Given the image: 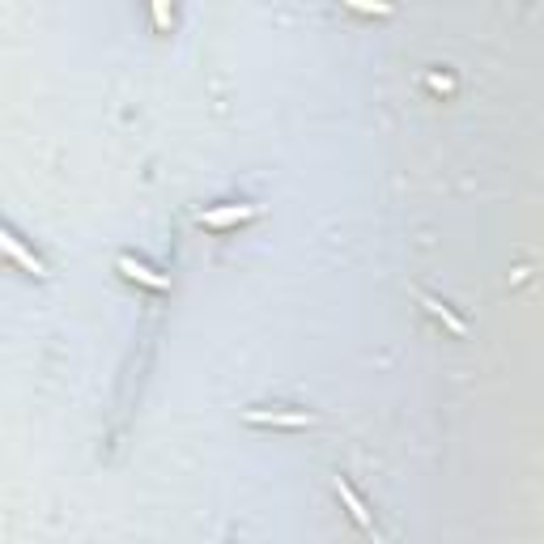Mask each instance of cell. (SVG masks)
Listing matches in <instances>:
<instances>
[{"mask_svg":"<svg viewBox=\"0 0 544 544\" xmlns=\"http://www.w3.org/2000/svg\"><path fill=\"white\" fill-rule=\"evenodd\" d=\"M120 268H124V272H128L132 281H145L149 289H166V281H162V277H153V272H149L145 264H137V260H128V255L120 260Z\"/></svg>","mask_w":544,"mask_h":544,"instance_id":"obj_1","label":"cell"},{"mask_svg":"<svg viewBox=\"0 0 544 544\" xmlns=\"http://www.w3.org/2000/svg\"><path fill=\"white\" fill-rule=\"evenodd\" d=\"M247 421H268V425H310V412H247Z\"/></svg>","mask_w":544,"mask_h":544,"instance_id":"obj_2","label":"cell"},{"mask_svg":"<svg viewBox=\"0 0 544 544\" xmlns=\"http://www.w3.org/2000/svg\"><path fill=\"white\" fill-rule=\"evenodd\" d=\"M251 213H255V208L247 204V208H226V213H204L200 222H204V226H230V222H247Z\"/></svg>","mask_w":544,"mask_h":544,"instance_id":"obj_3","label":"cell"},{"mask_svg":"<svg viewBox=\"0 0 544 544\" xmlns=\"http://www.w3.org/2000/svg\"><path fill=\"white\" fill-rule=\"evenodd\" d=\"M336 489H341V498H345V502H349V510H353V519H358V523H362V527H366V510H362V502H358V498H353V489H349V485H345V481H336Z\"/></svg>","mask_w":544,"mask_h":544,"instance_id":"obj_4","label":"cell"}]
</instances>
